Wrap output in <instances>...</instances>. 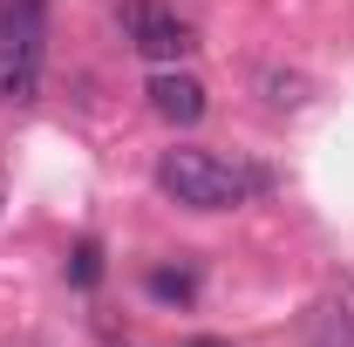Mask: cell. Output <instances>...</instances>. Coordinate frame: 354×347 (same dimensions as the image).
Returning <instances> with one entry per match:
<instances>
[{
	"label": "cell",
	"mask_w": 354,
	"mask_h": 347,
	"mask_svg": "<svg viewBox=\"0 0 354 347\" xmlns=\"http://www.w3.org/2000/svg\"><path fill=\"white\" fill-rule=\"evenodd\" d=\"M123 41L143 55V62H157V68H171V62H184L191 55V21H177V7H164V0H130L123 7Z\"/></svg>",
	"instance_id": "7a4b0ae2"
},
{
	"label": "cell",
	"mask_w": 354,
	"mask_h": 347,
	"mask_svg": "<svg viewBox=\"0 0 354 347\" xmlns=\"http://www.w3.org/2000/svg\"><path fill=\"white\" fill-rule=\"evenodd\" d=\"M41 88V41L35 35H7L0 41V102H28Z\"/></svg>",
	"instance_id": "277c9868"
},
{
	"label": "cell",
	"mask_w": 354,
	"mask_h": 347,
	"mask_svg": "<svg viewBox=\"0 0 354 347\" xmlns=\"http://www.w3.org/2000/svg\"><path fill=\"white\" fill-rule=\"evenodd\" d=\"M143 286H150V300H164V306H191L198 300V265H157Z\"/></svg>",
	"instance_id": "5b68a950"
},
{
	"label": "cell",
	"mask_w": 354,
	"mask_h": 347,
	"mask_svg": "<svg viewBox=\"0 0 354 347\" xmlns=\"http://www.w3.org/2000/svg\"><path fill=\"white\" fill-rule=\"evenodd\" d=\"M272 177L252 171V164H232L218 150H164L157 157V191L184 205V212H232V205H245V198H259Z\"/></svg>",
	"instance_id": "6da1fadb"
},
{
	"label": "cell",
	"mask_w": 354,
	"mask_h": 347,
	"mask_svg": "<svg viewBox=\"0 0 354 347\" xmlns=\"http://www.w3.org/2000/svg\"><path fill=\"white\" fill-rule=\"evenodd\" d=\"M68 279H75V286H95V279H102V245H95V238H75V252H68Z\"/></svg>",
	"instance_id": "8992f818"
},
{
	"label": "cell",
	"mask_w": 354,
	"mask_h": 347,
	"mask_svg": "<svg viewBox=\"0 0 354 347\" xmlns=\"http://www.w3.org/2000/svg\"><path fill=\"white\" fill-rule=\"evenodd\" d=\"M143 95H150V109H157L164 123H177V130H191V123L205 116V82L184 75V68H157Z\"/></svg>",
	"instance_id": "3957f363"
},
{
	"label": "cell",
	"mask_w": 354,
	"mask_h": 347,
	"mask_svg": "<svg viewBox=\"0 0 354 347\" xmlns=\"http://www.w3.org/2000/svg\"><path fill=\"white\" fill-rule=\"evenodd\" d=\"M191 347H232V341H191Z\"/></svg>",
	"instance_id": "52a82bcc"
}]
</instances>
